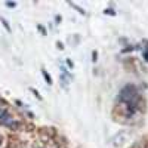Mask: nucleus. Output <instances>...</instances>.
Wrapping results in <instances>:
<instances>
[{"label": "nucleus", "mask_w": 148, "mask_h": 148, "mask_svg": "<svg viewBox=\"0 0 148 148\" xmlns=\"http://www.w3.org/2000/svg\"><path fill=\"white\" fill-rule=\"evenodd\" d=\"M0 22L3 24V27H5V30H6L8 33H10V31H12V28H10V25H9V22H8V19H6V18L0 16Z\"/></svg>", "instance_id": "39448f33"}, {"label": "nucleus", "mask_w": 148, "mask_h": 148, "mask_svg": "<svg viewBox=\"0 0 148 148\" xmlns=\"http://www.w3.org/2000/svg\"><path fill=\"white\" fill-rule=\"evenodd\" d=\"M117 99L120 102H125L127 105H133L138 108V102H139V93L138 89L133 84H126L125 88H121V90L119 92Z\"/></svg>", "instance_id": "f257e3e1"}, {"label": "nucleus", "mask_w": 148, "mask_h": 148, "mask_svg": "<svg viewBox=\"0 0 148 148\" xmlns=\"http://www.w3.org/2000/svg\"><path fill=\"white\" fill-rule=\"evenodd\" d=\"M0 99H2V98H0Z\"/></svg>", "instance_id": "dca6fc26"}, {"label": "nucleus", "mask_w": 148, "mask_h": 148, "mask_svg": "<svg viewBox=\"0 0 148 148\" xmlns=\"http://www.w3.org/2000/svg\"><path fill=\"white\" fill-rule=\"evenodd\" d=\"M65 62H67V65H68V67H70L71 70L74 68V62H73V61H71V59H67V61H65Z\"/></svg>", "instance_id": "9b49d317"}, {"label": "nucleus", "mask_w": 148, "mask_h": 148, "mask_svg": "<svg viewBox=\"0 0 148 148\" xmlns=\"http://www.w3.org/2000/svg\"><path fill=\"white\" fill-rule=\"evenodd\" d=\"M0 145H2V136H0Z\"/></svg>", "instance_id": "2eb2a0df"}, {"label": "nucleus", "mask_w": 148, "mask_h": 148, "mask_svg": "<svg viewBox=\"0 0 148 148\" xmlns=\"http://www.w3.org/2000/svg\"><path fill=\"white\" fill-rule=\"evenodd\" d=\"M104 14H105V15H110V16H116L117 12H116L113 8H107V9L104 10Z\"/></svg>", "instance_id": "0eeeda50"}, {"label": "nucleus", "mask_w": 148, "mask_h": 148, "mask_svg": "<svg viewBox=\"0 0 148 148\" xmlns=\"http://www.w3.org/2000/svg\"><path fill=\"white\" fill-rule=\"evenodd\" d=\"M125 139H126V133H125V132H120L119 135H116V136L113 138L111 144H113L114 147H120V145L125 144Z\"/></svg>", "instance_id": "f03ea898"}, {"label": "nucleus", "mask_w": 148, "mask_h": 148, "mask_svg": "<svg viewBox=\"0 0 148 148\" xmlns=\"http://www.w3.org/2000/svg\"><path fill=\"white\" fill-rule=\"evenodd\" d=\"M55 21H56V24H59L61 21H62V18H61V15H56V16H55Z\"/></svg>", "instance_id": "ddd939ff"}, {"label": "nucleus", "mask_w": 148, "mask_h": 148, "mask_svg": "<svg viewBox=\"0 0 148 148\" xmlns=\"http://www.w3.org/2000/svg\"><path fill=\"white\" fill-rule=\"evenodd\" d=\"M37 28H39V31H40V33H42L43 36H46V34H47V31H46V28H45V27L42 25V24H37Z\"/></svg>", "instance_id": "1a4fd4ad"}, {"label": "nucleus", "mask_w": 148, "mask_h": 148, "mask_svg": "<svg viewBox=\"0 0 148 148\" xmlns=\"http://www.w3.org/2000/svg\"><path fill=\"white\" fill-rule=\"evenodd\" d=\"M30 90L33 92V95H34V96H36V98H37V99H39V101H42V99H43V98L40 96V93H39V92H37V90H36L34 88H30Z\"/></svg>", "instance_id": "6e6552de"}, {"label": "nucleus", "mask_w": 148, "mask_h": 148, "mask_svg": "<svg viewBox=\"0 0 148 148\" xmlns=\"http://www.w3.org/2000/svg\"><path fill=\"white\" fill-rule=\"evenodd\" d=\"M8 119H10V114L8 113L5 108H0V121H5Z\"/></svg>", "instance_id": "20e7f679"}, {"label": "nucleus", "mask_w": 148, "mask_h": 148, "mask_svg": "<svg viewBox=\"0 0 148 148\" xmlns=\"http://www.w3.org/2000/svg\"><path fill=\"white\" fill-rule=\"evenodd\" d=\"M42 74H43V79H45V82L47 83V84H52L53 82H52V77H51V74H49L45 68H42Z\"/></svg>", "instance_id": "7ed1b4c3"}, {"label": "nucleus", "mask_w": 148, "mask_h": 148, "mask_svg": "<svg viewBox=\"0 0 148 148\" xmlns=\"http://www.w3.org/2000/svg\"><path fill=\"white\" fill-rule=\"evenodd\" d=\"M96 59H98V52L93 51V52H92V61H93V62H96Z\"/></svg>", "instance_id": "9d476101"}, {"label": "nucleus", "mask_w": 148, "mask_h": 148, "mask_svg": "<svg viewBox=\"0 0 148 148\" xmlns=\"http://www.w3.org/2000/svg\"><path fill=\"white\" fill-rule=\"evenodd\" d=\"M68 5H70L71 8H74V9H76V10L79 12V14H80V15H86V12H84V9H82V8H80V6H77L76 3H73V2H70Z\"/></svg>", "instance_id": "423d86ee"}, {"label": "nucleus", "mask_w": 148, "mask_h": 148, "mask_svg": "<svg viewBox=\"0 0 148 148\" xmlns=\"http://www.w3.org/2000/svg\"><path fill=\"white\" fill-rule=\"evenodd\" d=\"M6 6H8V8H15L16 3H15V2H6Z\"/></svg>", "instance_id": "f8f14e48"}, {"label": "nucleus", "mask_w": 148, "mask_h": 148, "mask_svg": "<svg viewBox=\"0 0 148 148\" xmlns=\"http://www.w3.org/2000/svg\"><path fill=\"white\" fill-rule=\"evenodd\" d=\"M56 46H58V49H61V51H62V49H64V45L61 43V42H58V43H56Z\"/></svg>", "instance_id": "4468645a"}]
</instances>
